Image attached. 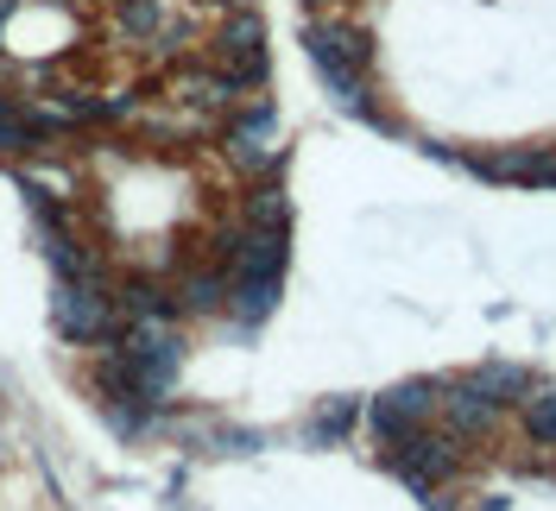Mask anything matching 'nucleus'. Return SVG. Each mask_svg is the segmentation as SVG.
<instances>
[{"instance_id": "nucleus-1", "label": "nucleus", "mask_w": 556, "mask_h": 511, "mask_svg": "<svg viewBox=\"0 0 556 511\" xmlns=\"http://www.w3.org/2000/svg\"><path fill=\"white\" fill-rule=\"evenodd\" d=\"M304 51H311V64L323 69V82H329V95L348 107V114H361V120H374V102H367V38L354 33V26H336V20H311L304 26Z\"/></svg>"}, {"instance_id": "nucleus-2", "label": "nucleus", "mask_w": 556, "mask_h": 511, "mask_svg": "<svg viewBox=\"0 0 556 511\" xmlns=\"http://www.w3.org/2000/svg\"><path fill=\"white\" fill-rule=\"evenodd\" d=\"M51 322H58L70 341H114L121 304H114V291L102 284V272L58 278V284H51Z\"/></svg>"}, {"instance_id": "nucleus-3", "label": "nucleus", "mask_w": 556, "mask_h": 511, "mask_svg": "<svg viewBox=\"0 0 556 511\" xmlns=\"http://www.w3.org/2000/svg\"><path fill=\"white\" fill-rule=\"evenodd\" d=\"M430 417H437V385H430V379L392 385L386 398H374V430H380L386 443H399V436H417Z\"/></svg>"}, {"instance_id": "nucleus-4", "label": "nucleus", "mask_w": 556, "mask_h": 511, "mask_svg": "<svg viewBox=\"0 0 556 511\" xmlns=\"http://www.w3.org/2000/svg\"><path fill=\"white\" fill-rule=\"evenodd\" d=\"M215 69H228L235 82H260L266 76V26L253 13H235L215 33Z\"/></svg>"}, {"instance_id": "nucleus-5", "label": "nucleus", "mask_w": 556, "mask_h": 511, "mask_svg": "<svg viewBox=\"0 0 556 511\" xmlns=\"http://www.w3.org/2000/svg\"><path fill=\"white\" fill-rule=\"evenodd\" d=\"M392 474L412 480L417 493H437V486L455 474V448L443 443V436H424V430H417V436H399V443H392Z\"/></svg>"}, {"instance_id": "nucleus-6", "label": "nucleus", "mask_w": 556, "mask_h": 511, "mask_svg": "<svg viewBox=\"0 0 556 511\" xmlns=\"http://www.w3.org/2000/svg\"><path fill=\"white\" fill-rule=\"evenodd\" d=\"M228 158H235L241 170L278 165V120H273V107H247L241 120L228 127Z\"/></svg>"}, {"instance_id": "nucleus-7", "label": "nucleus", "mask_w": 556, "mask_h": 511, "mask_svg": "<svg viewBox=\"0 0 556 511\" xmlns=\"http://www.w3.org/2000/svg\"><path fill=\"white\" fill-rule=\"evenodd\" d=\"M241 89L228 69H184L172 82V102L177 107H197V114H228V107H241Z\"/></svg>"}, {"instance_id": "nucleus-8", "label": "nucleus", "mask_w": 556, "mask_h": 511, "mask_svg": "<svg viewBox=\"0 0 556 511\" xmlns=\"http://www.w3.org/2000/svg\"><path fill=\"white\" fill-rule=\"evenodd\" d=\"M500 410L506 405H493V398H481L468 379H455L450 385V398H437V417L450 423V436H486L493 423H500Z\"/></svg>"}, {"instance_id": "nucleus-9", "label": "nucleus", "mask_w": 556, "mask_h": 511, "mask_svg": "<svg viewBox=\"0 0 556 511\" xmlns=\"http://www.w3.org/2000/svg\"><path fill=\"white\" fill-rule=\"evenodd\" d=\"M165 26H172L165 0H114V33L127 38V44H159Z\"/></svg>"}, {"instance_id": "nucleus-10", "label": "nucleus", "mask_w": 556, "mask_h": 511, "mask_svg": "<svg viewBox=\"0 0 556 511\" xmlns=\"http://www.w3.org/2000/svg\"><path fill=\"white\" fill-rule=\"evenodd\" d=\"M228 297H235L228 266H215V272H190L184 284H177V309H190V316H222Z\"/></svg>"}, {"instance_id": "nucleus-11", "label": "nucleus", "mask_w": 556, "mask_h": 511, "mask_svg": "<svg viewBox=\"0 0 556 511\" xmlns=\"http://www.w3.org/2000/svg\"><path fill=\"white\" fill-rule=\"evenodd\" d=\"M519 417H525V430H531V443L556 448V385H525Z\"/></svg>"}, {"instance_id": "nucleus-12", "label": "nucleus", "mask_w": 556, "mask_h": 511, "mask_svg": "<svg viewBox=\"0 0 556 511\" xmlns=\"http://www.w3.org/2000/svg\"><path fill=\"white\" fill-rule=\"evenodd\" d=\"M468 385H475L481 398H493V405H513V392H525L531 379H525L519 367H506V360H493V367H481V373H468Z\"/></svg>"}, {"instance_id": "nucleus-13", "label": "nucleus", "mask_w": 556, "mask_h": 511, "mask_svg": "<svg viewBox=\"0 0 556 511\" xmlns=\"http://www.w3.org/2000/svg\"><path fill=\"white\" fill-rule=\"evenodd\" d=\"M361 417V405L354 398H336V405H323L316 410V423H311V443H336V436H348V423Z\"/></svg>"}, {"instance_id": "nucleus-14", "label": "nucleus", "mask_w": 556, "mask_h": 511, "mask_svg": "<svg viewBox=\"0 0 556 511\" xmlns=\"http://www.w3.org/2000/svg\"><path fill=\"white\" fill-rule=\"evenodd\" d=\"M291 221V208H285V190L278 183H266L253 203H247V228H285Z\"/></svg>"}]
</instances>
